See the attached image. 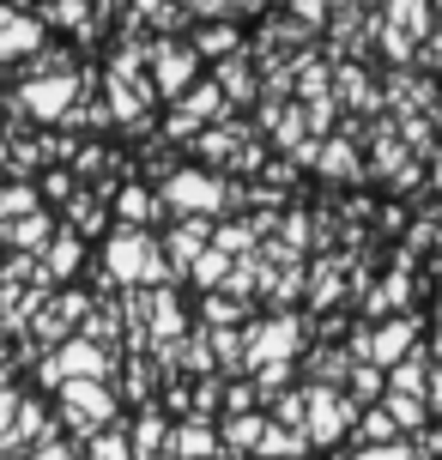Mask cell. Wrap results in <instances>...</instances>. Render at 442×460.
I'll return each instance as SVG.
<instances>
[{
    "label": "cell",
    "instance_id": "obj_1",
    "mask_svg": "<svg viewBox=\"0 0 442 460\" xmlns=\"http://www.w3.org/2000/svg\"><path fill=\"white\" fill-rule=\"evenodd\" d=\"M412 351V322H394L382 327V333H358V358H376V364H394V358H406Z\"/></svg>",
    "mask_w": 442,
    "mask_h": 460
},
{
    "label": "cell",
    "instance_id": "obj_2",
    "mask_svg": "<svg viewBox=\"0 0 442 460\" xmlns=\"http://www.w3.org/2000/svg\"><path fill=\"white\" fill-rule=\"evenodd\" d=\"M110 267H116L121 279H140V273H158V254H152L146 236H121L116 249H110Z\"/></svg>",
    "mask_w": 442,
    "mask_h": 460
},
{
    "label": "cell",
    "instance_id": "obj_3",
    "mask_svg": "<svg viewBox=\"0 0 442 460\" xmlns=\"http://www.w3.org/2000/svg\"><path fill=\"white\" fill-rule=\"evenodd\" d=\"M170 200L182 212H207V207H218V182H207V176H176L170 182Z\"/></svg>",
    "mask_w": 442,
    "mask_h": 460
},
{
    "label": "cell",
    "instance_id": "obj_4",
    "mask_svg": "<svg viewBox=\"0 0 442 460\" xmlns=\"http://www.w3.org/2000/svg\"><path fill=\"white\" fill-rule=\"evenodd\" d=\"M309 418H315V437L333 442V437H340V424H346V406H340L327 388H309Z\"/></svg>",
    "mask_w": 442,
    "mask_h": 460
},
{
    "label": "cell",
    "instance_id": "obj_5",
    "mask_svg": "<svg viewBox=\"0 0 442 460\" xmlns=\"http://www.w3.org/2000/svg\"><path fill=\"white\" fill-rule=\"evenodd\" d=\"M291 340H297V327L273 322L267 333H255V358H291Z\"/></svg>",
    "mask_w": 442,
    "mask_h": 460
},
{
    "label": "cell",
    "instance_id": "obj_6",
    "mask_svg": "<svg viewBox=\"0 0 442 460\" xmlns=\"http://www.w3.org/2000/svg\"><path fill=\"white\" fill-rule=\"evenodd\" d=\"M188 67H194V61H188L182 49H170V61H158V79H164V85H182Z\"/></svg>",
    "mask_w": 442,
    "mask_h": 460
},
{
    "label": "cell",
    "instance_id": "obj_7",
    "mask_svg": "<svg viewBox=\"0 0 442 460\" xmlns=\"http://www.w3.org/2000/svg\"><path fill=\"white\" fill-rule=\"evenodd\" d=\"M351 388H358V400H370V394L382 388V376H376V369L364 364V369H358V376H351Z\"/></svg>",
    "mask_w": 442,
    "mask_h": 460
},
{
    "label": "cell",
    "instance_id": "obj_8",
    "mask_svg": "<svg viewBox=\"0 0 442 460\" xmlns=\"http://www.w3.org/2000/svg\"><path fill=\"white\" fill-rule=\"evenodd\" d=\"M394 19L406 24V31H419V24H424V13H419V0H394Z\"/></svg>",
    "mask_w": 442,
    "mask_h": 460
},
{
    "label": "cell",
    "instance_id": "obj_9",
    "mask_svg": "<svg viewBox=\"0 0 442 460\" xmlns=\"http://www.w3.org/2000/svg\"><path fill=\"white\" fill-rule=\"evenodd\" d=\"M188 115H218V92H200L194 103H188ZM188 115H182V121H188Z\"/></svg>",
    "mask_w": 442,
    "mask_h": 460
},
{
    "label": "cell",
    "instance_id": "obj_10",
    "mask_svg": "<svg viewBox=\"0 0 442 460\" xmlns=\"http://www.w3.org/2000/svg\"><path fill=\"white\" fill-rule=\"evenodd\" d=\"M121 212H128V218H146L152 200H146V194H121Z\"/></svg>",
    "mask_w": 442,
    "mask_h": 460
},
{
    "label": "cell",
    "instance_id": "obj_11",
    "mask_svg": "<svg viewBox=\"0 0 442 460\" xmlns=\"http://www.w3.org/2000/svg\"><path fill=\"white\" fill-rule=\"evenodd\" d=\"M182 448H188V455H207L212 442H207V430H182Z\"/></svg>",
    "mask_w": 442,
    "mask_h": 460
},
{
    "label": "cell",
    "instance_id": "obj_12",
    "mask_svg": "<svg viewBox=\"0 0 442 460\" xmlns=\"http://www.w3.org/2000/svg\"><path fill=\"white\" fill-rule=\"evenodd\" d=\"M358 460H406V448H370V455H358Z\"/></svg>",
    "mask_w": 442,
    "mask_h": 460
}]
</instances>
